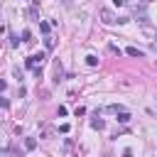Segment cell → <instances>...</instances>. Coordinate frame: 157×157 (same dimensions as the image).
Listing matches in <instances>:
<instances>
[{
    "mask_svg": "<svg viewBox=\"0 0 157 157\" xmlns=\"http://www.w3.org/2000/svg\"><path fill=\"white\" fill-rule=\"evenodd\" d=\"M91 128L93 130H103L106 128V120H103V118H98V113H96V118H91Z\"/></svg>",
    "mask_w": 157,
    "mask_h": 157,
    "instance_id": "cell-2",
    "label": "cell"
},
{
    "mask_svg": "<svg viewBox=\"0 0 157 157\" xmlns=\"http://www.w3.org/2000/svg\"><path fill=\"white\" fill-rule=\"evenodd\" d=\"M101 20H103L106 25H113V22H115V15H113L111 10H101Z\"/></svg>",
    "mask_w": 157,
    "mask_h": 157,
    "instance_id": "cell-3",
    "label": "cell"
},
{
    "mask_svg": "<svg viewBox=\"0 0 157 157\" xmlns=\"http://www.w3.org/2000/svg\"><path fill=\"white\" fill-rule=\"evenodd\" d=\"M113 5H118V8H120V5H125V0H113Z\"/></svg>",
    "mask_w": 157,
    "mask_h": 157,
    "instance_id": "cell-12",
    "label": "cell"
},
{
    "mask_svg": "<svg viewBox=\"0 0 157 157\" xmlns=\"http://www.w3.org/2000/svg\"><path fill=\"white\" fill-rule=\"evenodd\" d=\"M62 3H64V5H69V0H62Z\"/></svg>",
    "mask_w": 157,
    "mask_h": 157,
    "instance_id": "cell-14",
    "label": "cell"
},
{
    "mask_svg": "<svg viewBox=\"0 0 157 157\" xmlns=\"http://www.w3.org/2000/svg\"><path fill=\"white\" fill-rule=\"evenodd\" d=\"M5 86H8V84L3 81V78H0V91H5Z\"/></svg>",
    "mask_w": 157,
    "mask_h": 157,
    "instance_id": "cell-13",
    "label": "cell"
},
{
    "mask_svg": "<svg viewBox=\"0 0 157 157\" xmlns=\"http://www.w3.org/2000/svg\"><path fill=\"white\" fill-rule=\"evenodd\" d=\"M42 59H44V54H42V52H39V54H32V56H27V59H25V66H27V69H39L37 64H42Z\"/></svg>",
    "mask_w": 157,
    "mask_h": 157,
    "instance_id": "cell-1",
    "label": "cell"
},
{
    "mask_svg": "<svg viewBox=\"0 0 157 157\" xmlns=\"http://www.w3.org/2000/svg\"><path fill=\"white\" fill-rule=\"evenodd\" d=\"M128 54H130V56H145V52L137 49V47H128Z\"/></svg>",
    "mask_w": 157,
    "mask_h": 157,
    "instance_id": "cell-5",
    "label": "cell"
},
{
    "mask_svg": "<svg viewBox=\"0 0 157 157\" xmlns=\"http://www.w3.org/2000/svg\"><path fill=\"white\" fill-rule=\"evenodd\" d=\"M30 37H32V32L30 30H22V42H30Z\"/></svg>",
    "mask_w": 157,
    "mask_h": 157,
    "instance_id": "cell-8",
    "label": "cell"
},
{
    "mask_svg": "<svg viewBox=\"0 0 157 157\" xmlns=\"http://www.w3.org/2000/svg\"><path fill=\"white\" fill-rule=\"evenodd\" d=\"M39 30H42V32L47 34V32H49V25H47V22H39Z\"/></svg>",
    "mask_w": 157,
    "mask_h": 157,
    "instance_id": "cell-10",
    "label": "cell"
},
{
    "mask_svg": "<svg viewBox=\"0 0 157 157\" xmlns=\"http://www.w3.org/2000/svg\"><path fill=\"white\" fill-rule=\"evenodd\" d=\"M44 47H47V49H52V47H54V39H52V37H47V39H44Z\"/></svg>",
    "mask_w": 157,
    "mask_h": 157,
    "instance_id": "cell-9",
    "label": "cell"
},
{
    "mask_svg": "<svg viewBox=\"0 0 157 157\" xmlns=\"http://www.w3.org/2000/svg\"><path fill=\"white\" fill-rule=\"evenodd\" d=\"M0 108H8V98H0Z\"/></svg>",
    "mask_w": 157,
    "mask_h": 157,
    "instance_id": "cell-11",
    "label": "cell"
},
{
    "mask_svg": "<svg viewBox=\"0 0 157 157\" xmlns=\"http://www.w3.org/2000/svg\"><path fill=\"white\" fill-rule=\"evenodd\" d=\"M86 64H88V66H98V56H96V54H88V56H86Z\"/></svg>",
    "mask_w": 157,
    "mask_h": 157,
    "instance_id": "cell-7",
    "label": "cell"
},
{
    "mask_svg": "<svg viewBox=\"0 0 157 157\" xmlns=\"http://www.w3.org/2000/svg\"><path fill=\"white\" fill-rule=\"evenodd\" d=\"M37 147V140L34 137H25V150H34Z\"/></svg>",
    "mask_w": 157,
    "mask_h": 157,
    "instance_id": "cell-4",
    "label": "cell"
},
{
    "mask_svg": "<svg viewBox=\"0 0 157 157\" xmlns=\"http://www.w3.org/2000/svg\"><path fill=\"white\" fill-rule=\"evenodd\" d=\"M115 115H118V123H128V120H130V113H125V111L115 113Z\"/></svg>",
    "mask_w": 157,
    "mask_h": 157,
    "instance_id": "cell-6",
    "label": "cell"
}]
</instances>
